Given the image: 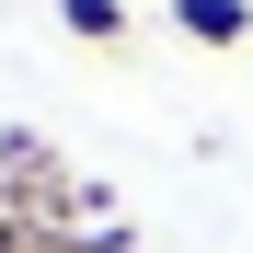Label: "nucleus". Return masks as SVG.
<instances>
[{
  "mask_svg": "<svg viewBox=\"0 0 253 253\" xmlns=\"http://www.w3.org/2000/svg\"><path fill=\"white\" fill-rule=\"evenodd\" d=\"M0 253H46V242H35V230H23V219H0Z\"/></svg>",
  "mask_w": 253,
  "mask_h": 253,
  "instance_id": "obj_3",
  "label": "nucleus"
},
{
  "mask_svg": "<svg viewBox=\"0 0 253 253\" xmlns=\"http://www.w3.org/2000/svg\"><path fill=\"white\" fill-rule=\"evenodd\" d=\"M0 219H23V196H12V173H0Z\"/></svg>",
  "mask_w": 253,
  "mask_h": 253,
  "instance_id": "obj_4",
  "label": "nucleus"
},
{
  "mask_svg": "<svg viewBox=\"0 0 253 253\" xmlns=\"http://www.w3.org/2000/svg\"><path fill=\"white\" fill-rule=\"evenodd\" d=\"M58 23L81 35V46H126V35H138V12H126V0H58Z\"/></svg>",
  "mask_w": 253,
  "mask_h": 253,
  "instance_id": "obj_2",
  "label": "nucleus"
},
{
  "mask_svg": "<svg viewBox=\"0 0 253 253\" xmlns=\"http://www.w3.org/2000/svg\"><path fill=\"white\" fill-rule=\"evenodd\" d=\"M173 23L196 46H253V0H173Z\"/></svg>",
  "mask_w": 253,
  "mask_h": 253,
  "instance_id": "obj_1",
  "label": "nucleus"
}]
</instances>
